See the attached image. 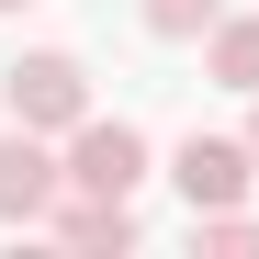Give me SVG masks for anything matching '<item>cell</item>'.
Masks as SVG:
<instances>
[{"label":"cell","mask_w":259,"mask_h":259,"mask_svg":"<svg viewBox=\"0 0 259 259\" xmlns=\"http://www.w3.org/2000/svg\"><path fill=\"white\" fill-rule=\"evenodd\" d=\"M248 147H259V91H248Z\"/></svg>","instance_id":"obj_8"},{"label":"cell","mask_w":259,"mask_h":259,"mask_svg":"<svg viewBox=\"0 0 259 259\" xmlns=\"http://www.w3.org/2000/svg\"><path fill=\"white\" fill-rule=\"evenodd\" d=\"M68 192V158L57 136H34V124H12L0 136V226H46V203Z\"/></svg>","instance_id":"obj_4"},{"label":"cell","mask_w":259,"mask_h":259,"mask_svg":"<svg viewBox=\"0 0 259 259\" xmlns=\"http://www.w3.org/2000/svg\"><path fill=\"white\" fill-rule=\"evenodd\" d=\"M0 113L34 124V136H68V124H91L102 102H91V68H79L68 46H23L12 68H0Z\"/></svg>","instance_id":"obj_1"},{"label":"cell","mask_w":259,"mask_h":259,"mask_svg":"<svg viewBox=\"0 0 259 259\" xmlns=\"http://www.w3.org/2000/svg\"><path fill=\"white\" fill-rule=\"evenodd\" d=\"M203 79L214 91H259V12H226L203 34Z\"/></svg>","instance_id":"obj_6"},{"label":"cell","mask_w":259,"mask_h":259,"mask_svg":"<svg viewBox=\"0 0 259 259\" xmlns=\"http://www.w3.org/2000/svg\"><path fill=\"white\" fill-rule=\"evenodd\" d=\"M46 237H57V248H113V259H124L147 226H136V203H113V192H57V203H46Z\"/></svg>","instance_id":"obj_5"},{"label":"cell","mask_w":259,"mask_h":259,"mask_svg":"<svg viewBox=\"0 0 259 259\" xmlns=\"http://www.w3.org/2000/svg\"><path fill=\"white\" fill-rule=\"evenodd\" d=\"M57 158H68V192H113V203H136V181H147V136L124 113H91V124H68L57 136Z\"/></svg>","instance_id":"obj_2"},{"label":"cell","mask_w":259,"mask_h":259,"mask_svg":"<svg viewBox=\"0 0 259 259\" xmlns=\"http://www.w3.org/2000/svg\"><path fill=\"white\" fill-rule=\"evenodd\" d=\"M136 23L158 34V46H192V34H214V23H226V0H136Z\"/></svg>","instance_id":"obj_7"},{"label":"cell","mask_w":259,"mask_h":259,"mask_svg":"<svg viewBox=\"0 0 259 259\" xmlns=\"http://www.w3.org/2000/svg\"><path fill=\"white\" fill-rule=\"evenodd\" d=\"M0 12H34V0H0Z\"/></svg>","instance_id":"obj_9"},{"label":"cell","mask_w":259,"mask_h":259,"mask_svg":"<svg viewBox=\"0 0 259 259\" xmlns=\"http://www.w3.org/2000/svg\"><path fill=\"white\" fill-rule=\"evenodd\" d=\"M169 192H181L192 214H226V203H248V192H259V147H248V136H181Z\"/></svg>","instance_id":"obj_3"}]
</instances>
